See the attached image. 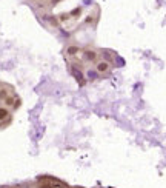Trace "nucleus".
I'll use <instances>...</instances> for the list:
<instances>
[{"instance_id": "nucleus-1", "label": "nucleus", "mask_w": 166, "mask_h": 188, "mask_svg": "<svg viewBox=\"0 0 166 188\" xmlns=\"http://www.w3.org/2000/svg\"><path fill=\"white\" fill-rule=\"evenodd\" d=\"M82 59H83V62H88V63L97 62L98 53H97L95 50H92V48H85V50L82 51Z\"/></svg>"}, {"instance_id": "nucleus-2", "label": "nucleus", "mask_w": 166, "mask_h": 188, "mask_svg": "<svg viewBox=\"0 0 166 188\" xmlns=\"http://www.w3.org/2000/svg\"><path fill=\"white\" fill-rule=\"evenodd\" d=\"M82 51H83V50H82L78 45H74V43L73 45H68V46L65 48V54L68 57H75L78 53H82Z\"/></svg>"}, {"instance_id": "nucleus-3", "label": "nucleus", "mask_w": 166, "mask_h": 188, "mask_svg": "<svg viewBox=\"0 0 166 188\" xmlns=\"http://www.w3.org/2000/svg\"><path fill=\"white\" fill-rule=\"evenodd\" d=\"M108 70H109V62H108V60H100V62L95 63V71H97L98 74L108 73Z\"/></svg>"}, {"instance_id": "nucleus-4", "label": "nucleus", "mask_w": 166, "mask_h": 188, "mask_svg": "<svg viewBox=\"0 0 166 188\" xmlns=\"http://www.w3.org/2000/svg\"><path fill=\"white\" fill-rule=\"evenodd\" d=\"M71 73H73V76L75 77V80L78 82V85H85V83H86V79H85V76L82 74L78 70H75L74 66H71Z\"/></svg>"}, {"instance_id": "nucleus-5", "label": "nucleus", "mask_w": 166, "mask_h": 188, "mask_svg": "<svg viewBox=\"0 0 166 188\" xmlns=\"http://www.w3.org/2000/svg\"><path fill=\"white\" fill-rule=\"evenodd\" d=\"M9 110L6 108V107H0V122H3V120H6L8 117H9Z\"/></svg>"}, {"instance_id": "nucleus-6", "label": "nucleus", "mask_w": 166, "mask_h": 188, "mask_svg": "<svg viewBox=\"0 0 166 188\" xmlns=\"http://www.w3.org/2000/svg\"><path fill=\"white\" fill-rule=\"evenodd\" d=\"M45 20H48L53 26H58V19L54 17V16H51V14H46V16H45Z\"/></svg>"}, {"instance_id": "nucleus-7", "label": "nucleus", "mask_w": 166, "mask_h": 188, "mask_svg": "<svg viewBox=\"0 0 166 188\" xmlns=\"http://www.w3.org/2000/svg\"><path fill=\"white\" fill-rule=\"evenodd\" d=\"M17 99H14V97H11V96H8L5 100H3V103H5V107L6 108H11V107H14V102H16Z\"/></svg>"}, {"instance_id": "nucleus-8", "label": "nucleus", "mask_w": 166, "mask_h": 188, "mask_svg": "<svg viewBox=\"0 0 166 188\" xmlns=\"http://www.w3.org/2000/svg\"><path fill=\"white\" fill-rule=\"evenodd\" d=\"M8 96H9V94H8V90H5V88L0 90V100H5Z\"/></svg>"}, {"instance_id": "nucleus-9", "label": "nucleus", "mask_w": 166, "mask_h": 188, "mask_svg": "<svg viewBox=\"0 0 166 188\" xmlns=\"http://www.w3.org/2000/svg\"><path fill=\"white\" fill-rule=\"evenodd\" d=\"M18 107H20V99H17V100H16V103H14V107H13V108H14V110H17Z\"/></svg>"}, {"instance_id": "nucleus-10", "label": "nucleus", "mask_w": 166, "mask_h": 188, "mask_svg": "<svg viewBox=\"0 0 166 188\" xmlns=\"http://www.w3.org/2000/svg\"><path fill=\"white\" fill-rule=\"evenodd\" d=\"M58 2H62V0H53V3H51V5H53V6H54V5H57V3H58Z\"/></svg>"}]
</instances>
